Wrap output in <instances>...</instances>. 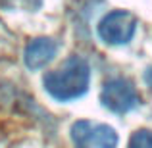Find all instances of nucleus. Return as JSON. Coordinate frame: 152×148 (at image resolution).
Listing matches in <instances>:
<instances>
[{
  "mask_svg": "<svg viewBox=\"0 0 152 148\" xmlns=\"http://www.w3.org/2000/svg\"><path fill=\"white\" fill-rule=\"evenodd\" d=\"M91 83V67L79 56H71L66 60L60 69L52 71L45 77V89L56 100H73L87 93Z\"/></svg>",
  "mask_w": 152,
  "mask_h": 148,
  "instance_id": "1",
  "label": "nucleus"
},
{
  "mask_svg": "<svg viewBox=\"0 0 152 148\" xmlns=\"http://www.w3.org/2000/svg\"><path fill=\"white\" fill-rule=\"evenodd\" d=\"M131 146H141V148H152V133L150 131H137L129 141Z\"/></svg>",
  "mask_w": 152,
  "mask_h": 148,
  "instance_id": "6",
  "label": "nucleus"
},
{
  "mask_svg": "<svg viewBox=\"0 0 152 148\" xmlns=\"http://www.w3.org/2000/svg\"><path fill=\"white\" fill-rule=\"evenodd\" d=\"M137 31V17L125 10H114L98 23V35L108 44H127Z\"/></svg>",
  "mask_w": 152,
  "mask_h": 148,
  "instance_id": "2",
  "label": "nucleus"
},
{
  "mask_svg": "<svg viewBox=\"0 0 152 148\" xmlns=\"http://www.w3.org/2000/svg\"><path fill=\"white\" fill-rule=\"evenodd\" d=\"M71 139L77 146L85 148H112L118 144V135L112 127L102 123L77 121L71 127Z\"/></svg>",
  "mask_w": 152,
  "mask_h": 148,
  "instance_id": "4",
  "label": "nucleus"
},
{
  "mask_svg": "<svg viewBox=\"0 0 152 148\" xmlns=\"http://www.w3.org/2000/svg\"><path fill=\"white\" fill-rule=\"evenodd\" d=\"M145 79H146V83H148V87H152V67H148V69H146Z\"/></svg>",
  "mask_w": 152,
  "mask_h": 148,
  "instance_id": "7",
  "label": "nucleus"
},
{
  "mask_svg": "<svg viewBox=\"0 0 152 148\" xmlns=\"http://www.w3.org/2000/svg\"><path fill=\"white\" fill-rule=\"evenodd\" d=\"M100 102L104 108H108L114 114H127L139 104V94L127 79L115 77L106 81L100 93Z\"/></svg>",
  "mask_w": 152,
  "mask_h": 148,
  "instance_id": "3",
  "label": "nucleus"
},
{
  "mask_svg": "<svg viewBox=\"0 0 152 148\" xmlns=\"http://www.w3.org/2000/svg\"><path fill=\"white\" fill-rule=\"evenodd\" d=\"M56 56V42L52 39H35L25 48V66L29 69H41Z\"/></svg>",
  "mask_w": 152,
  "mask_h": 148,
  "instance_id": "5",
  "label": "nucleus"
}]
</instances>
